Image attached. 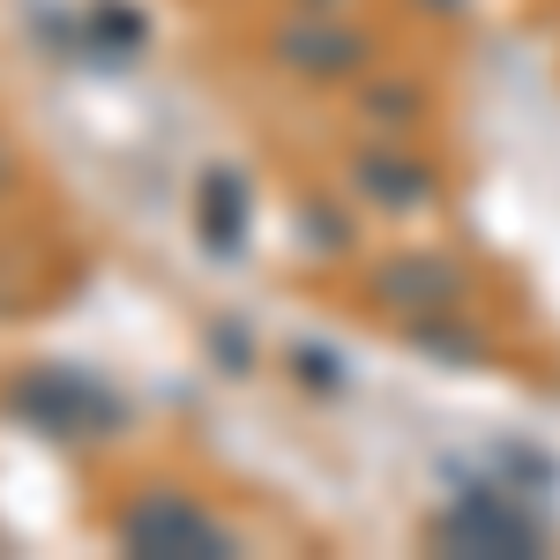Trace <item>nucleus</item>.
Returning a JSON list of instances; mask_svg holds the SVG:
<instances>
[{"label":"nucleus","mask_w":560,"mask_h":560,"mask_svg":"<svg viewBox=\"0 0 560 560\" xmlns=\"http://www.w3.org/2000/svg\"><path fill=\"white\" fill-rule=\"evenodd\" d=\"M456 284H464V277H456V269H448L441 255H396L382 277H374V292H382L388 306H404V314L448 306V300H456Z\"/></svg>","instance_id":"20e7f679"},{"label":"nucleus","mask_w":560,"mask_h":560,"mask_svg":"<svg viewBox=\"0 0 560 560\" xmlns=\"http://www.w3.org/2000/svg\"><path fill=\"white\" fill-rule=\"evenodd\" d=\"M351 179H359V187H366L382 210H419V202L433 195V179L419 173L411 158H388V150H366V158L351 165Z\"/></svg>","instance_id":"423d86ee"},{"label":"nucleus","mask_w":560,"mask_h":560,"mask_svg":"<svg viewBox=\"0 0 560 560\" xmlns=\"http://www.w3.org/2000/svg\"><path fill=\"white\" fill-rule=\"evenodd\" d=\"M15 411L38 419L45 433H60V441H97L105 427H120V396L105 382H90V374H75V366H38L15 388Z\"/></svg>","instance_id":"f03ea898"},{"label":"nucleus","mask_w":560,"mask_h":560,"mask_svg":"<svg viewBox=\"0 0 560 560\" xmlns=\"http://www.w3.org/2000/svg\"><path fill=\"white\" fill-rule=\"evenodd\" d=\"M433 8H464V0H433Z\"/></svg>","instance_id":"6e6552de"},{"label":"nucleus","mask_w":560,"mask_h":560,"mask_svg":"<svg viewBox=\"0 0 560 560\" xmlns=\"http://www.w3.org/2000/svg\"><path fill=\"white\" fill-rule=\"evenodd\" d=\"M120 546L142 560H224V553H240V538L224 530V523L202 509V501H187V493H142L128 516H120Z\"/></svg>","instance_id":"f257e3e1"},{"label":"nucleus","mask_w":560,"mask_h":560,"mask_svg":"<svg viewBox=\"0 0 560 560\" xmlns=\"http://www.w3.org/2000/svg\"><path fill=\"white\" fill-rule=\"evenodd\" d=\"M240 232H247V187L232 173H210L202 179V240L224 255V247H240Z\"/></svg>","instance_id":"0eeeda50"},{"label":"nucleus","mask_w":560,"mask_h":560,"mask_svg":"<svg viewBox=\"0 0 560 560\" xmlns=\"http://www.w3.org/2000/svg\"><path fill=\"white\" fill-rule=\"evenodd\" d=\"M277 52H284L292 68H306V75H351V68H359V38L337 31L329 15H300V23L277 38Z\"/></svg>","instance_id":"39448f33"},{"label":"nucleus","mask_w":560,"mask_h":560,"mask_svg":"<svg viewBox=\"0 0 560 560\" xmlns=\"http://www.w3.org/2000/svg\"><path fill=\"white\" fill-rule=\"evenodd\" d=\"M433 546H448V553H501V560H523L538 553V516H523L509 509L501 493H464L448 516L433 523Z\"/></svg>","instance_id":"7ed1b4c3"}]
</instances>
